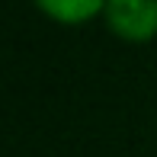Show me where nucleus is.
Here are the masks:
<instances>
[{
	"label": "nucleus",
	"mask_w": 157,
	"mask_h": 157,
	"mask_svg": "<svg viewBox=\"0 0 157 157\" xmlns=\"http://www.w3.org/2000/svg\"><path fill=\"white\" fill-rule=\"evenodd\" d=\"M103 19L122 42L144 45L157 39V0H106Z\"/></svg>",
	"instance_id": "1"
},
{
	"label": "nucleus",
	"mask_w": 157,
	"mask_h": 157,
	"mask_svg": "<svg viewBox=\"0 0 157 157\" xmlns=\"http://www.w3.org/2000/svg\"><path fill=\"white\" fill-rule=\"evenodd\" d=\"M48 19L61 26H80L90 23L93 16H103L106 0H32Z\"/></svg>",
	"instance_id": "2"
}]
</instances>
